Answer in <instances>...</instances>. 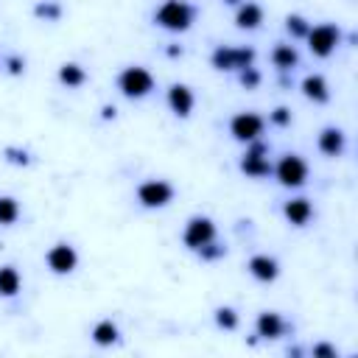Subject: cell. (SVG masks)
<instances>
[{
    "label": "cell",
    "instance_id": "1",
    "mask_svg": "<svg viewBox=\"0 0 358 358\" xmlns=\"http://www.w3.org/2000/svg\"><path fill=\"white\" fill-rule=\"evenodd\" d=\"M199 17V8L187 0H162L157 8H154V22L162 28V31H171V34H182L187 31Z\"/></svg>",
    "mask_w": 358,
    "mask_h": 358
},
{
    "label": "cell",
    "instance_id": "2",
    "mask_svg": "<svg viewBox=\"0 0 358 358\" xmlns=\"http://www.w3.org/2000/svg\"><path fill=\"white\" fill-rule=\"evenodd\" d=\"M115 84H117V90H120L123 98H129V101H140V98H145V95L154 92L157 78H154L151 70L143 67V64H126V67L117 73Z\"/></svg>",
    "mask_w": 358,
    "mask_h": 358
},
{
    "label": "cell",
    "instance_id": "3",
    "mask_svg": "<svg viewBox=\"0 0 358 358\" xmlns=\"http://www.w3.org/2000/svg\"><path fill=\"white\" fill-rule=\"evenodd\" d=\"M271 176H274L282 187H302V185L308 182V162L302 159V154L285 151V154L271 165Z\"/></svg>",
    "mask_w": 358,
    "mask_h": 358
},
{
    "label": "cell",
    "instance_id": "4",
    "mask_svg": "<svg viewBox=\"0 0 358 358\" xmlns=\"http://www.w3.org/2000/svg\"><path fill=\"white\" fill-rule=\"evenodd\" d=\"M305 42H308V50H310L316 59H327V56L341 45V28H338L336 22L310 25Z\"/></svg>",
    "mask_w": 358,
    "mask_h": 358
},
{
    "label": "cell",
    "instance_id": "5",
    "mask_svg": "<svg viewBox=\"0 0 358 358\" xmlns=\"http://www.w3.org/2000/svg\"><path fill=\"white\" fill-rule=\"evenodd\" d=\"M137 201L145 207V210H162L173 201L176 196V187L168 182V179H145L137 185Z\"/></svg>",
    "mask_w": 358,
    "mask_h": 358
},
{
    "label": "cell",
    "instance_id": "6",
    "mask_svg": "<svg viewBox=\"0 0 358 358\" xmlns=\"http://www.w3.org/2000/svg\"><path fill=\"white\" fill-rule=\"evenodd\" d=\"M215 235H218V227H215V221L210 215H190L185 229H182V243L190 252H196L199 246L215 241Z\"/></svg>",
    "mask_w": 358,
    "mask_h": 358
},
{
    "label": "cell",
    "instance_id": "7",
    "mask_svg": "<svg viewBox=\"0 0 358 358\" xmlns=\"http://www.w3.org/2000/svg\"><path fill=\"white\" fill-rule=\"evenodd\" d=\"M263 129H266V117L257 112H235L229 117V134L238 143H252L263 137Z\"/></svg>",
    "mask_w": 358,
    "mask_h": 358
},
{
    "label": "cell",
    "instance_id": "8",
    "mask_svg": "<svg viewBox=\"0 0 358 358\" xmlns=\"http://www.w3.org/2000/svg\"><path fill=\"white\" fill-rule=\"evenodd\" d=\"M45 263H48V268H50L53 274L64 277V274H73V271H76V266H78V252H76L73 243L59 241V243H53V246L45 252Z\"/></svg>",
    "mask_w": 358,
    "mask_h": 358
},
{
    "label": "cell",
    "instance_id": "9",
    "mask_svg": "<svg viewBox=\"0 0 358 358\" xmlns=\"http://www.w3.org/2000/svg\"><path fill=\"white\" fill-rule=\"evenodd\" d=\"M291 330V324L282 319V313L277 310H260L257 319H255V336L266 338V341H274V338H282L285 333Z\"/></svg>",
    "mask_w": 358,
    "mask_h": 358
},
{
    "label": "cell",
    "instance_id": "10",
    "mask_svg": "<svg viewBox=\"0 0 358 358\" xmlns=\"http://www.w3.org/2000/svg\"><path fill=\"white\" fill-rule=\"evenodd\" d=\"M165 101H168V106H171V112H173L176 117H190V112H193V106H196L193 90H190L187 84H182V81H173V84L168 87Z\"/></svg>",
    "mask_w": 358,
    "mask_h": 358
},
{
    "label": "cell",
    "instance_id": "11",
    "mask_svg": "<svg viewBox=\"0 0 358 358\" xmlns=\"http://www.w3.org/2000/svg\"><path fill=\"white\" fill-rule=\"evenodd\" d=\"M246 271L257 280V282H274L277 277H280V263H277V257H271V255H252L249 260H246Z\"/></svg>",
    "mask_w": 358,
    "mask_h": 358
},
{
    "label": "cell",
    "instance_id": "12",
    "mask_svg": "<svg viewBox=\"0 0 358 358\" xmlns=\"http://www.w3.org/2000/svg\"><path fill=\"white\" fill-rule=\"evenodd\" d=\"M316 145L324 157H341L344 148H347V134L338 126H324L316 137Z\"/></svg>",
    "mask_w": 358,
    "mask_h": 358
},
{
    "label": "cell",
    "instance_id": "13",
    "mask_svg": "<svg viewBox=\"0 0 358 358\" xmlns=\"http://www.w3.org/2000/svg\"><path fill=\"white\" fill-rule=\"evenodd\" d=\"M282 215L291 227H305L313 218V204L305 196H294V199L282 201Z\"/></svg>",
    "mask_w": 358,
    "mask_h": 358
},
{
    "label": "cell",
    "instance_id": "14",
    "mask_svg": "<svg viewBox=\"0 0 358 358\" xmlns=\"http://www.w3.org/2000/svg\"><path fill=\"white\" fill-rule=\"evenodd\" d=\"M260 22H263V6H260V3L243 0V3L235 8V25H238L241 31H255V28H260Z\"/></svg>",
    "mask_w": 358,
    "mask_h": 358
},
{
    "label": "cell",
    "instance_id": "15",
    "mask_svg": "<svg viewBox=\"0 0 358 358\" xmlns=\"http://www.w3.org/2000/svg\"><path fill=\"white\" fill-rule=\"evenodd\" d=\"M299 90H302V95H305L308 101H313V103H327V101H330V87H327L324 76H319V73H308V76L299 81Z\"/></svg>",
    "mask_w": 358,
    "mask_h": 358
},
{
    "label": "cell",
    "instance_id": "16",
    "mask_svg": "<svg viewBox=\"0 0 358 358\" xmlns=\"http://www.w3.org/2000/svg\"><path fill=\"white\" fill-rule=\"evenodd\" d=\"M271 64L277 67V73H291L299 64V50L291 42H277L271 48Z\"/></svg>",
    "mask_w": 358,
    "mask_h": 358
},
{
    "label": "cell",
    "instance_id": "17",
    "mask_svg": "<svg viewBox=\"0 0 358 358\" xmlns=\"http://www.w3.org/2000/svg\"><path fill=\"white\" fill-rule=\"evenodd\" d=\"M56 78H59L62 87L76 90V87H84V84H87V70H84L78 62H64V64H59Z\"/></svg>",
    "mask_w": 358,
    "mask_h": 358
},
{
    "label": "cell",
    "instance_id": "18",
    "mask_svg": "<svg viewBox=\"0 0 358 358\" xmlns=\"http://www.w3.org/2000/svg\"><path fill=\"white\" fill-rule=\"evenodd\" d=\"M241 173H246L249 179H266L271 176V159L268 157H252V154H243L241 162H238Z\"/></svg>",
    "mask_w": 358,
    "mask_h": 358
},
{
    "label": "cell",
    "instance_id": "19",
    "mask_svg": "<svg viewBox=\"0 0 358 358\" xmlns=\"http://www.w3.org/2000/svg\"><path fill=\"white\" fill-rule=\"evenodd\" d=\"M20 288H22V277H20L17 266H11V263L0 266V296H6V299L17 296Z\"/></svg>",
    "mask_w": 358,
    "mask_h": 358
},
{
    "label": "cell",
    "instance_id": "20",
    "mask_svg": "<svg viewBox=\"0 0 358 358\" xmlns=\"http://www.w3.org/2000/svg\"><path fill=\"white\" fill-rule=\"evenodd\" d=\"M117 338H120V330H117V324H115L112 319L95 322V327H92V341H95L98 347H112V344H117Z\"/></svg>",
    "mask_w": 358,
    "mask_h": 358
},
{
    "label": "cell",
    "instance_id": "21",
    "mask_svg": "<svg viewBox=\"0 0 358 358\" xmlns=\"http://www.w3.org/2000/svg\"><path fill=\"white\" fill-rule=\"evenodd\" d=\"M210 64L221 73H232L235 70V45H215L210 53Z\"/></svg>",
    "mask_w": 358,
    "mask_h": 358
},
{
    "label": "cell",
    "instance_id": "22",
    "mask_svg": "<svg viewBox=\"0 0 358 358\" xmlns=\"http://www.w3.org/2000/svg\"><path fill=\"white\" fill-rule=\"evenodd\" d=\"M64 14V6L59 0H36L34 3V17L45 20V22H59Z\"/></svg>",
    "mask_w": 358,
    "mask_h": 358
},
{
    "label": "cell",
    "instance_id": "23",
    "mask_svg": "<svg viewBox=\"0 0 358 358\" xmlns=\"http://www.w3.org/2000/svg\"><path fill=\"white\" fill-rule=\"evenodd\" d=\"M213 319H215V324L221 330H238V324H241V316H238V310L232 305H218Z\"/></svg>",
    "mask_w": 358,
    "mask_h": 358
},
{
    "label": "cell",
    "instance_id": "24",
    "mask_svg": "<svg viewBox=\"0 0 358 358\" xmlns=\"http://www.w3.org/2000/svg\"><path fill=\"white\" fill-rule=\"evenodd\" d=\"M308 31H310L308 17H302V14H285V34L291 39H305Z\"/></svg>",
    "mask_w": 358,
    "mask_h": 358
},
{
    "label": "cell",
    "instance_id": "25",
    "mask_svg": "<svg viewBox=\"0 0 358 358\" xmlns=\"http://www.w3.org/2000/svg\"><path fill=\"white\" fill-rule=\"evenodd\" d=\"M20 218V201L14 196H0V227H11Z\"/></svg>",
    "mask_w": 358,
    "mask_h": 358
},
{
    "label": "cell",
    "instance_id": "26",
    "mask_svg": "<svg viewBox=\"0 0 358 358\" xmlns=\"http://www.w3.org/2000/svg\"><path fill=\"white\" fill-rule=\"evenodd\" d=\"M3 159H6L8 165H17V168H28V165L34 162L31 151H28V148H20V145H6V148H3Z\"/></svg>",
    "mask_w": 358,
    "mask_h": 358
},
{
    "label": "cell",
    "instance_id": "27",
    "mask_svg": "<svg viewBox=\"0 0 358 358\" xmlns=\"http://www.w3.org/2000/svg\"><path fill=\"white\" fill-rule=\"evenodd\" d=\"M196 255H199V260H204V263H213V260H221V257H227V246H224V243H218V241H210V243L199 246V249H196Z\"/></svg>",
    "mask_w": 358,
    "mask_h": 358
},
{
    "label": "cell",
    "instance_id": "28",
    "mask_svg": "<svg viewBox=\"0 0 358 358\" xmlns=\"http://www.w3.org/2000/svg\"><path fill=\"white\" fill-rule=\"evenodd\" d=\"M260 81H263V76H260V70H257L255 64H249V67L238 70V84H241L243 90H257V87H260Z\"/></svg>",
    "mask_w": 358,
    "mask_h": 358
},
{
    "label": "cell",
    "instance_id": "29",
    "mask_svg": "<svg viewBox=\"0 0 358 358\" xmlns=\"http://www.w3.org/2000/svg\"><path fill=\"white\" fill-rule=\"evenodd\" d=\"M268 123L271 126H277V129H288L291 123H294V112H291V106H274L271 112H268Z\"/></svg>",
    "mask_w": 358,
    "mask_h": 358
},
{
    "label": "cell",
    "instance_id": "30",
    "mask_svg": "<svg viewBox=\"0 0 358 358\" xmlns=\"http://www.w3.org/2000/svg\"><path fill=\"white\" fill-rule=\"evenodd\" d=\"M25 56H20V53H8L6 59H3V67H6V73L8 76H22L25 73Z\"/></svg>",
    "mask_w": 358,
    "mask_h": 358
},
{
    "label": "cell",
    "instance_id": "31",
    "mask_svg": "<svg viewBox=\"0 0 358 358\" xmlns=\"http://www.w3.org/2000/svg\"><path fill=\"white\" fill-rule=\"evenodd\" d=\"M310 355H313V358H338V350H336L330 341H316V344L310 347Z\"/></svg>",
    "mask_w": 358,
    "mask_h": 358
},
{
    "label": "cell",
    "instance_id": "32",
    "mask_svg": "<svg viewBox=\"0 0 358 358\" xmlns=\"http://www.w3.org/2000/svg\"><path fill=\"white\" fill-rule=\"evenodd\" d=\"M117 117V106L115 103H103L101 106V120H115Z\"/></svg>",
    "mask_w": 358,
    "mask_h": 358
},
{
    "label": "cell",
    "instance_id": "33",
    "mask_svg": "<svg viewBox=\"0 0 358 358\" xmlns=\"http://www.w3.org/2000/svg\"><path fill=\"white\" fill-rule=\"evenodd\" d=\"M182 53H185L182 45H168V48H165V56H168V59H179Z\"/></svg>",
    "mask_w": 358,
    "mask_h": 358
},
{
    "label": "cell",
    "instance_id": "34",
    "mask_svg": "<svg viewBox=\"0 0 358 358\" xmlns=\"http://www.w3.org/2000/svg\"><path fill=\"white\" fill-rule=\"evenodd\" d=\"M277 84H280V87H291V78H288V73H280V76H277Z\"/></svg>",
    "mask_w": 358,
    "mask_h": 358
},
{
    "label": "cell",
    "instance_id": "35",
    "mask_svg": "<svg viewBox=\"0 0 358 358\" xmlns=\"http://www.w3.org/2000/svg\"><path fill=\"white\" fill-rule=\"evenodd\" d=\"M221 3H224V6H235V8H238L243 0H221Z\"/></svg>",
    "mask_w": 358,
    "mask_h": 358
}]
</instances>
